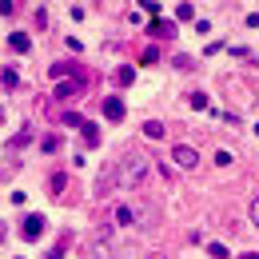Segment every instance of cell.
Instances as JSON below:
<instances>
[{
	"label": "cell",
	"mask_w": 259,
	"mask_h": 259,
	"mask_svg": "<svg viewBox=\"0 0 259 259\" xmlns=\"http://www.w3.org/2000/svg\"><path fill=\"white\" fill-rule=\"evenodd\" d=\"M64 124L68 128H84V116L80 112H64Z\"/></svg>",
	"instance_id": "9a60e30c"
},
{
	"label": "cell",
	"mask_w": 259,
	"mask_h": 259,
	"mask_svg": "<svg viewBox=\"0 0 259 259\" xmlns=\"http://www.w3.org/2000/svg\"><path fill=\"white\" fill-rule=\"evenodd\" d=\"M148 259H163V255H148Z\"/></svg>",
	"instance_id": "484cf974"
},
{
	"label": "cell",
	"mask_w": 259,
	"mask_h": 259,
	"mask_svg": "<svg viewBox=\"0 0 259 259\" xmlns=\"http://www.w3.org/2000/svg\"><path fill=\"white\" fill-rule=\"evenodd\" d=\"M64 184H68V176H64V171H56L52 184H48V188H52V199H64Z\"/></svg>",
	"instance_id": "9c48e42d"
},
{
	"label": "cell",
	"mask_w": 259,
	"mask_h": 259,
	"mask_svg": "<svg viewBox=\"0 0 259 259\" xmlns=\"http://www.w3.org/2000/svg\"><path fill=\"white\" fill-rule=\"evenodd\" d=\"M239 259H259V251H243V255H239Z\"/></svg>",
	"instance_id": "d4e9b609"
},
{
	"label": "cell",
	"mask_w": 259,
	"mask_h": 259,
	"mask_svg": "<svg viewBox=\"0 0 259 259\" xmlns=\"http://www.w3.org/2000/svg\"><path fill=\"white\" fill-rule=\"evenodd\" d=\"M124 112H128V108H124V100H120V96H108V100H104V120L120 124V120H124Z\"/></svg>",
	"instance_id": "277c9868"
},
{
	"label": "cell",
	"mask_w": 259,
	"mask_h": 259,
	"mask_svg": "<svg viewBox=\"0 0 259 259\" xmlns=\"http://www.w3.org/2000/svg\"><path fill=\"white\" fill-rule=\"evenodd\" d=\"M247 28H259V12H247Z\"/></svg>",
	"instance_id": "603a6c76"
},
{
	"label": "cell",
	"mask_w": 259,
	"mask_h": 259,
	"mask_svg": "<svg viewBox=\"0 0 259 259\" xmlns=\"http://www.w3.org/2000/svg\"><path fill=\"white\" fill-rule=\"evenodd\" d=\"M40 148H44V152H56V148H60V136H44V144H40Z\"/></svg>",
	"instance_id": "d6986e66"
},
{
	"label": "cell",
	"mask_w": 259,
	"mask_h": 259,
	"mask_svg": "<svg viewBox=\"0 0 259 259\" xmlns=\"http://www.w3.org/2000/svg\"><path fill=\"white\" fill-rule=\"evenodd\" d=\"M12 12H16V4L12 0H0V16H12Z\"/></svg>",
	"instance_id": "7402d4cb"
},
{
	"label": "cell",
	"mask_w": 259,
	"mask_h": 259,
	"mask_svg": "<svg viewBox=\"0 0 259 259\" xmlns=\"http://www.w3.org/2000/svg\"><path fill=\"white\" fill-rule=\"evenodd\" d=\"M192 16H195L192 4H180V8H176V20H192Z\"/></svg>",
	"instance_id": "e0dca14e"
},
{
	"label": "cell",
	"mask_w": 259,
	"mask_h": 259,
	"mask_svg": "<svg viewBox=\"0 0 259 259\" xmlns=\"http://www.w3.org/2000/svg\"><path fill=\"white\" fill-rule=\"evenodd\" d=\"M215 163H220V167H227V163H235V156H231V152H215Z\"/></svg>",
	"instance_id": "44dd1931"
},
{
	"label": "cell",
	"mask_w": 259,
	"mask_h": 259,
	"mask_svg": "<svg viewBox=\"0 0 259 259\" xmlns=\"http://www.w3.org/2000/svg\"><path fill=\"white\" fill-rule=\"evenodd\" d=\"M116 224H120V227H132V224H136V211H132L128 203H124V207H116Z\"/></svg>",
	"instance_id": "30bf717a"
},
{
	"label": "cell",
	"mask_w": 259,
	"mask_h": 259,
	"mask_svg": "<svg viewBox=\"0 0 259 259\" xmlns=\"http://www.w3.org/2000/svg\"><path fill=\"white\" fill-rule=\"evenodd\" d=\"M80 132H84V144H88V148H96V144H100V128H96V124L84 120V128H80Z\"/></svg>",
	"instance_id": "8fae6325"
},
{
	"label": "cell",
	"mask_w": 259,
	"mask_h": 259,
	"mask_svg": "<svg viewBox=\"0 0 259 259\" xmlns=\"http://www.w3.org/2000/svg\"><path fill=\"white\" fill-rule=\"evenodd\" d=\"M156 60H160V52H156V48H144V56H140V64H156Z\"/></svg>",
	"instance_id": "ac0fdd59"
},
{
	"label": "cell",
	"mask_w": 259,
	"mask_h": 259,
	"mask_svg": "<svg viewBox=\"0 0 259 259\" xmlns=\"http://www.w3.org/2000/svg\"><path fill=\"white\" fill-rule=\"evenodd\" d=\"M80 96V80H60L56 84V100H76Z\"/></svg>",
	"instance_id": "52a82bcc"
},
{
	"label": "cell",
	"mask_w": 259,
	"mask_h": 259,
	"mask_svg": "<svg viewBox=\"0 0 259 259\" xmlns=\"http://www.w3.org/2000/svg\"><path fill=\"white\" fill-rule=\"evenodd\" d=\"M188 104H192L195 112H207V96H203V92H192V96H188Z\"/></svg>",
	"instance_id": "5bb4252c"
},
{
	"label": "cell",
	"mask_w": 259,
	"mask_h": 259,
	"mask_svg": "<svg viewBox=\"0 0 259 259\" xmlns=\"http://www.w3.org/2000/svg\"><path fill=\"white\" fill-rule=\"evenodd\" d=\"M255 132H259V124H255Z\"/></svg>",
	"instance_id": "4316f807"
},
{
	"label": "cell",
	"mask_w": 259,
	"mask_h": 259,
	"mask_svg": "<svg viewBox=\"0 0 259 259\" xmlns=\"http://www.w3.org/2000/svg\"><path fill=\"white\" fill-rule=\"evenodd\" d=\"M8 44H12V52H28V48H32L28 32H12V36H8Z\"/></svg>",
	"instance_id": "ba28073f"
},
{
	"label": "cell",
	"mask_w": 259,
	"mask_h": 259,
	"mask_svg": "<svg viewBox=\"0 0 259 259\" xmlns=\"http://www.w3.org/2000/svg\"><path fill=\"white\" fill-rule=\"evenodd\" d=\"M251 224L259 227V199H255V203H251Z\"/></svg>",
	"instance_id": "cb8c5ba5"
},
{
	"label": "cell",
	"mask_w": 259,
	"mask_h": 259,
	"mask_svg": "<svg viewBox=\"0 0 259 259\" xmlns=\"http://www.w3.org/2000/svg\"><path fill=\"white\" fill-rule=\"evenodd\" d=\"M144 136H148V140H163V124L160 120H148V124H144Z\"/></svg>",
	"instance_id": "4fadbf2b"
},
{
	"label": "cell",
	"mask_w": 259,
	"mask_h": 259,
	"mask_svg": "<svg viewBox=\"0 0 259 259\" xmlns=\"http://www.w3.org/2000/svg\"><path fill=\"white\" fill-rule=\"evenodd\" d=\"M116 184H120V176H116V167H108V171H104V176H100V180H96V195H100V199H104V195L112 192Z\"/></svg>",
	"instance_id": "8992f818"
},
{
	"label": "cell",
	"mask_w": 259,
	"mask_h": 259,
	"mask_svg": "<svg viewBox=\"0 0 259 259\" xmlns=\"http://www.w3.org/2000/svg\"><path fill=\"white\" fill-rule=\"evenodd\" d=\"M148 32L156 36V40H171V36H176V20H152Z\"/></svg>",
	"instance_id": "5b68a950"
},
{
	"label": "cell",
	"mask_w": 259,
	"mask_h": 259,
	"mask_svg": "<svg viewBox=\"0 0 259 259\" xmlns=\"http://www.w3.org/2000/svg\"><path fill=\"white\" fill-rule=\"evenodd\" d=\"M0 84H4V88H16V84H20V72H16V68H4V72H0Z\"/></svg>",
	"instance_id": "7c38bea8"
},
{
	"label": "cell",
	"mask_w": 259,
	"mask_h": 259,
	"mask_svg": "<svg viewBox=\"0 0 259 259\" xmlns=\"http://www.w3.org/2000/svg\"><path fill=\"white\" fill-rule=\"evenodd\" d=\"M171 163L184 167V171H192L195 163H199V152H195L192 144H176V148H171Z\"/></svg>",
	"instance_id": "7a4b0ae2"
},
{
	"label": "cell",
	"mask_w": 259,
	"mask_h": 259,
	"mask_svg": "<svg viewBox=\"0 0 259 259\" xmlns=\"http://www.w3.org/2000/svg\"><path fill=\"white\" fill-rule=\"evenodd\" d=\"M148 156L144 152H136V148H128L124 156H120V167H116V176H120V184L124 188H140L144 184V176H148Z\"/></svg>",
	"instance_id": "6da1fadb"
},
{
	"label": "cell",
	"mask_w": 259,
	"mask_h": 259,
	"mask_svg": "<svg viewBox=\"0 0 259 259\" xmlns=\"http://www.w3.org/2000/svg\"><path fill=\"white\" fill-rule=\"evenodd\" d=\"M44 227H48L44 215H28V220L20 224V235H24V239H40V235H44Z\"/></svg>",
	"instance_id": "3957f363"
},
{
	"label": "cell",
	"mask_w": 259,
	"mask_h": 259,
	"mask_svg": "<svg viewBox=\"0 0 259 259\" xmlns=\"http://www.w3.org/2000/svg\"><path fill=\"white\" fill-rule=\"evenodd\" d=\"M132 80H136V68H120L116 72V84H132Z\"/></svg>",
	"instance_id": "2e32d148"
},
{
	"label": "cell",
	"mask_w": 259,
	"mask_h": 259,
	"mask_svg": "<svg viewBox=\"0 0 259 259\" xmlns=\"http://www.w3.org/2000/svg\"><path fill=\"white\" fill-rule=\"evenodd\" d=\"M207 251H211L215 259H227V247H224V243H207Z\"/></svg>",
	"instance_id": "ffe728a7"
}]
</instances>
